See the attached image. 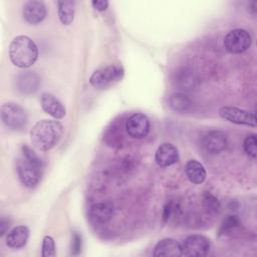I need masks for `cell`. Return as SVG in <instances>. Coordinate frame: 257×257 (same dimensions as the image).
<instances>
[{
  "instance_id": "cell-29",
  "label": "cell",
  "mask_w": 257,
  "mask_h": 257,
  "mask_svg": "<svg viewBox=\"0 0 257 257\" xmlns=\"http://www.w3.org/2000/svg\"><path fill=\"white\" fill-rule=\"evenodd\" d=\"M9 227H10V221L8 219L2 217L1 221H0V235L3 236Z\"/></svg>"
},
{
  "instance_id": "cell-4",
  "label": "cell",
  "mask_w": 257,
  "mask_h": 257,
  "mask_svg": "<svg viewBox=\"0 0 257 257\" xmlns=\"http://www.w3.org/2000/svg\"><path fill=\"white\" fill-rule=\"evenodd\" d=\"M0 115L5 126L12 131H22L28 122V115L25 109L15 102L2 104Z\"/></svg>"
},
{
  "instance_id": "cell-3",
  "label": "cell",
  "mask_w": 257,
  "mask_h": 257,
  "mask_svg": "<svg viewBox=\"0 0 257 257\" xmlns=\"http://www.w3.org/2000/svg\"><path fill=\"white\" fill-rule=\"evenodd\" d=\"M9 57L15 66L28 68L38 58V47L30 37L26 35L16 36L9 44Z\"/></svg>"
},
{
  "instance_id": "cell-11",
  "label": "cell",
  "mask_w": 257,
  "mask_h": 257,
  "mask_svg": "<svg viewBox=\"0 0 257 257\" xmlns=\"http://www.w3.org/2000/svg\"><path fill=\"white\" fill-rule=\"evenodd\" d=\"M47 14L46 6L42 1L29 0L25 2L22 9V15L29 24H38L42 22Z\"/></svg>"
},
{
  "instance_id": "cell-2",
  "label": "cell",
  "mask_w": 257,
  "mask_h": 257,
  "mask_svg": "<svg viewBox=\"0 0 257 257\" xmlns=\"http://www.w3.org/2000/svg\"><path fill=\"white\" fill-rule=\"evenodd\" d=\"M63 133V125L56 119H41L30 130L32 146L41 152L54 148Z\"/></svg>"
},
{
  "instance_id": "cell-6",
  "label": "cell",
  "mask_w": 257,
  "mask_h": 257,
  "mask_svg": "<svg viewBox=\"0 0 257 257\" xmlns=\"http://www.w3.org/2000/svg\"><path fill=\"white\" fill-rule=\"evenodd\" d=\"M182 256L203 257L209 254L211 250V241L201 234L188 236L182 243Z\"/></svg>"
},
{
  "instance_id": "cell-1",
  "label": "cell",
  "mask_w": 257,
  "mask_h": 257,
  "mask_svg": "<svg viewBox=\"0 0 257 257\" xmlns=\"http://www.w3.org/2000/svg\"><path fill=\"white\" fill-rule=\"evenodd\" d=\"M16 170L21 184L26 188H34L41 180L43 164L36 153L24 145L17 159Z\"/></svg>"
},
{
  "instance_id": "cell-27",
  "label": "cell",
  "mask_w": 257,
  "mask_h": 257,
  "mask_svg": "<svg viewBox=\"0 0 257 257\" xmlns=\"http://www.w3.org/2000/svg\"><path fill=\"white\" fill-rule=\"evenodd\" d=\"M108 1H106V0H93L92 2H91V5H92V7L95 9V10H97V11H99V12H102V11H105L106 9H107V7H108Z\"/></svg>"
},
{
  "instance_id": "cell-23",
  "label": "cell",
  "mask_w": 257,
  "mask_h": 257,
  "mask_svg": "<svg viewBox=\"0 0 257 257\" xmlns=\"http://www.w3.org/2000/svg\"><path fill=\"white\" fill-rule=\"evenodd\" d=\"M243 149L247 156L255 159L257 156V138L255 134L248 135L243 142Z\"/></svg>"
},
{
  "instance_id": "cell-5",
  "label": "cell",
  "mask_w": 257,
  "mask_h": 257,
  "mask_svg": "<svg viewBox=\"0 0 257 257\" xmlns=\"http://www.w3.org/2000/svg\"><path fill=\"white\" fill-rule=\"evenodd\" d=\"M124 74L122 66L117 64H109L96 69L89 78V83L96 89H103L109 85L119 81Z\"/></svg>"
},
{
  "instance_id": "cell-18",
  "label": "cell",
  "mask_w": 257,
  "mask_h": 257,
  "mask_svg": "<svg viewBox=\"0 0 257 257\" xmlns=\"http://www.w3.org/2000/svg\"><path fill=\"white\" fill-rule=\"evenodd\" d=\"M185 172L189 181L196 185L202 184L207 177L205 167L197 160L188 161L185 167Z\"/></svg>"
},
{
  "instance_id": "cell-16",
  "label": "cell",
  "mask_w": 257,
  "mask_h": 257,
  "mask_svg": "<svg viewBox=\"0 0 257 257\" xmlns=\"http://www.w3.org/2000/svg\"><path fill=\"white\" fill-rule=\"evenodd\" d=\"M40 81V77L35 72L23 71L16 77V87L20 92L30 94L38 89Z\"/></svg>"
},
{
  "instance_id": "cell-26",
  "label": "cell",
  "mask_w": 257,
  "mask_h": 257,
  "mask_svg": "<svg viewBox=\"0 0 257 257\" xmlns=\"http://www.w3.org/2000/svg\"><path fill=\"white\" fill-rule=\"evenodd\" d=\"M81 247H82L81 236L77 232H73L72 238H71V254L78 255L81 251Z\"/></svg>"
},
{
  "instance_id": "cell-17",
  "label": "cell",
  "mask_w": 257,
  "mask_h": 257,
  "mask_svg": "<svg viewBox=\"0 0 257 257\" xmlns=\"http://www.w3.org/2000/svg\"><path fill=\"white\" fill-rule=\"evenodd\" d=\"M29 238V229L24 225L12 228L6 236V245L12 249H20L24 247Z\"/></svg>"
},
{
  "instance_id": "cell-7",
  "label": "cell",
  "mask_w": 257,
  "mask_h": 257,
  "mask_svg": "<svg viewBox=\"0 0 257 257\" xmlns=\"http://www.w3.org/2000/svg\"><path fill=\"white\" fill-rule=\"evenodd\" d=\"M252 37L249 32L242 28H236L229 31L224 37V47L230 53H242L250 48Z\"/></svg>"
},
{
  "instance_id": "cell-14",
  "label": "cell",
  "mask_w": 257,
  "mask_h": 257,
  "mask_svg": "<svg viewBox=\"0 0 257 257\" xmlns=\"http://www.w3.org/2000/svg\"><path fill=\"white\" fill-rule=\"evenodd\" d=\"M114 213V207L112 203L98 202L91 205L88 209V216L96 224H105L112 218Z\"/></svg>"
},
{
  "instance_id": "cell-21",
  "label": "cell",
  "mask_w": 257,
  "mask_h": 257,
  "mask_svg": "<svg viewBox=\"0 0 257 257\" xmlns=\"http://www.w3.org/2000/svg\"><path fill=\"white\" fill-rule=\"evenodd\" d=\"M196 81L197 80H196L195 74L187 68H183L180 71H178L175 78L176 85L179 87L180 90H183V91L191 90L195 86Z\"/></svg>"
},
{
  "instance_id": "cell-20",
  "label": "cell",
  "mask_w": 257,
  "mask_h": 257,
  "mask_svg": "<svg viewBox=\"0 0 257 257\" xmlns=\"http://www.w3.org/2000/svg\"><path fill=\"white\" fill-rule=\"evenodd\" d=\"M192 105L190 97L183 92L173 93L169 98V106L176 112H185Z\"/></svg>"
},
{
  "instance_id": "cell-10",
  "label": "cell",
  "mask_w": 257,
  "mask_h": 257,
  "mask_svg": "<svg viewBox=\"0 0 257 257\" xmlns=\"http://www.w3.org/2000/svg\"><path fill=\"white\" fill-rule=\"evenodd\" d=\"M228 145L227 136L221 131H211L202 140V146L208 154L217 155L223 152Z\"/></svg>"
},
{
  "instance_id": "cell-19",
  "label": "cell",
  "mask_w": 257,
  "mask_h": 257,
  "mask_svg": "<svg viewBox=\"0 0 257 257\" xmlns=\"http://www.w3.org/2000/svg\"><path fill=\"white\" fill-rule=\"evenodd\" d=\"M75 1H58V17L63 25H69L74 20Z\"/></svg>"
},
{
  "instance_id": "cell-24",
  "label": "cell",
  "mask_w": 257,
  "mask_h": 257,
  "mask_svg": "<svg viewBox=\"0 0 257 257\" xmlns=\"http://www.w3.org/2000/svg\"><path fill=\"white\" fill-rule=\"evenodd\" d=\"M41 255L43 257H54L56 255L55 242L51 236H44L41 245Z\"/></svg>"
},
{
  "instance_id": "cell-25",
  "label": "cell",
  "mask_w": 257,
  "mask_h": 257,
  "mask_svg": "<svg viewBox=\"0 0 257 257\" xmlns=\"http://www.w3.org/2000/svg\"><path fill=\"white\" fill-rule=\"evenodd\" d=\"M204 206L210 213H218L220 211V202L219 200L209 192L204 194Z\"/></svg>"
},
{
  "instance_id": "cell-12",
  "label": "cell",
  "mask_w": 257,
  "mask_h": 257,
  "mask_svg": "<svg viewBox=\"0 0 257 257\" xmlns=\"http://www.w3.org/2000/svg\"><path fill=\"white\" fill-rule=\"evenodd\" d=\"M178 149L171 143H164L156 151L155 161L159 167L166 168L176 164L179 161Z\"/></svg>"
},
{
  "instance_id": "cell-15",
  "label": "cell",
  "mask_w": 257,
  "mask_h": 257,
  "mask_svg": "<svg viewBox=\"0 0 257 257\" xmlns=\"http://www.w3.org/2000/svg\"><path fill=\"white\" fill-rule=\"evenodd\" d=\"M153 254L156 257H180L182 256L181 243L173 238H164L156 244Z\"/></svg>"
},
{
  "instance_id": "cell-8",
  "label": "cell",
  "mask_w": 257,
  "mask_h": 257,
  "mask_svg": "<svg viewBox=\"0 0 257 257\" xmlns=\"http://www.w3.org/2000/svg\"><path fill=\"white\" fill-rule=\"evenodd\" d=\"M219 115L233 123L236 124H244V125H249L252 127L256 126V116L253 112L236 107V106H222L218 110Z\"/></svg>"
},
{
  "instance_id": "cell-9",
  "label": "cell",
  "mask_w": 257,
  "mask_h": 257,
  "mask_svg": "<svg viewBox=\"0 0 257 257\" xmlns=\"http://www.w3.org/2000/svg\"><path fill=\"white\" fill-rule=\"evenodd\" d=\"M150 128L151 123L149 117L141 112L132 114L125 121L126 133L133 139H143L147 137Z\"/></svg>"
},
{
  "instance_id": "cell-28",
  "label": "cell",
  "mask_w": 257,
  "mask_h": 257,
  "mask_svg": "<svg viewBox=\"0 0 257 257\" xmlns=\"http://www.w3.org/2000/svg\"><path fill=\"white\" fill-rule=\"evenodd\" d=\"M172 212H173V203H172V202H168V203L165 205L164 210H163V215H162V217H163V221H164V222H167V221L169 220V218H170Z\"/></svg>"
},
{
  "instance_id": "cell-22",
  "label": "cell",
  "mask_w": 257,
  "mask_h": 257,
  "mask_svg": "<svg viewBox=\"0 0 257 257\" xmlns=\"http://www.w3.org/2000/svg\"><path fill=\"white\" fill-rule=\"evenodd\" d=\"M240 225V220L237 215H228L222 221L219 234L220 235H227L238 228Z\"/></svg>"
},
{
  "instance_id": "cell-13",
  "label": "cell",
  "mask_w": 257,
  "mask_h": 257,
  "mask_svg": "<svg viewBox=\"0 0 257 257\" xmlns=\"http://www.w3.org/2000/svg\"><path fill=\"white\" fill-rule=\"evenodd\" d=\"M42 109L55 119H60L66 114V108L63 103L52 93L43 92L40 97Z\"/></svg>"
}]
</instances>
